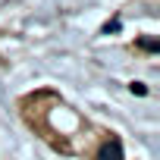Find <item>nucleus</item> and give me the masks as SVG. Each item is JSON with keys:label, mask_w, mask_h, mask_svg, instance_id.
Wrapping results in <instances>:
<instances>
[{"label": "nucleus", "mask_w": 160, "mask_h": 160, "mask_svg": "<svg viewBox=\"0 0 160 160\" xmlns=\"http://www.w3.org/2000/svg\"><path fill=\"white\" fill-rule=\"evenodd\" d=\"M22 122L57 154L75 160H126L119 138L75 110L53 88H38L19 98Z\"/></svg>", "instance_id": "1"}]
</instances>
